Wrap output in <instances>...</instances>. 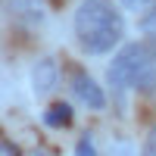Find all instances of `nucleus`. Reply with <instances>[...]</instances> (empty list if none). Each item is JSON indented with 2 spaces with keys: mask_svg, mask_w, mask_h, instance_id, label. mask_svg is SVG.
<instances>
[{
  "mask_svg": "<svg viewBox=\"0 0 156 156\" xmlns=\"http://www.w3.org/2000/svg\"><path fill=\"white\" fill-rule=\"evenodd\" d=\"M37 156H44V153H37Z\"/></svg>",
  "mask_w": 156,
  "mask_h": 156,
  "instance_id": "nucleus-10",
  "label": "nucleus"
},
{
  "mask_svg": "<svg viewBox=\"0 0 156 156\" xmlns=\"http://www.w3.org/2000/svg\"><path fill=\"white\" fill-rule=\"evenodd\" d=\"M44 122H47L50 128L69 125V122H72V106H69V103H53L50 109H44Z\"/></svg>",
  "mask_w": 156,
  "mask_h": 156,
  "instance_id": "nucleus-5",
  "label": "nucleus"
},
{
  "mask_svg": "<svg viewBox=\"0 0 156 156\" xmlns=\"http://www.w3.org/2000/svg\"><path fill=\"white\" fill-rule=\"evenodd\" d=\"M72 90H75V97L81 100V103H87V109H103V106H106V94H103V87L84 69H75L72 72Z\"/></svg>",
  "mask_w": 156,
  "mask_h": 156,
  "instance_id": "nucleus-3",
  "label": "nucleus"
},
{
  "mask_svg": "<svg viewBox=\"0 0 156 156\" xmlns=\"http://www.w3.org/2000/svg\"><path fill=\"white\" fill-rule=\"evenodd\" d=\"M140 156H156V125L150 128V134L144 140V150H140Z\"/></svg>",
  "mask_w": 156,
  "mask_h": 156,
  "instance_id": "nucleus-8",
  "label": "nucleus"
},
{
  "mask_svg": "<svg viewBox=\"0 0 156 156\" xmlns=\"http://www.w3.org/2000/svg\"><path fill=\"white\" fill-rule=\"evenodd\" d=\"M109 81L115 87H131L140 94L156 90V53L147 44H128L115 53L109 66Z\"/></svg>",
  "mask_w": 156,
  "mask_h": 156,
  "instance_id": "nucleus-2",
  "label": "nucleus"
},
{
  "mask_svg": "<svg viewBox=\"0 0 156 156\" xmlns=\"http://www.w3.org/2000/svg\"><path fill=\"white\" fill-rule=\"evenodd\" d=\"M122 6H125V9H131V12L147 16L150 9H156V0H122Z\"/></svg>",
  "mask_w": 156,
  "mask_h": 156,
  "instance_id": "nucleus-6",
  "label": "nucleus"
},
{
  "mask_svg": "<svg viewBox=\"0 0 156 156\" xmlns=\"http://www.w3.org/2000/svg\"><path fill=\"white\" fill-rule=\"evenodd\" d=\"M75 153H78V156H97L94 137H90V134H81V137H78V144H75Z\"/></svg>",
  "mask_w": 156,
  "mask_h": 156,
  "instance_id": "nucleus-7",
  "label": "nucleus"
},
{
  "mask_svg": "<svg viewBox=\"0 0 156 156\" xmlns=\"http://www.w3.org/2000/svg\"><path fill=\"white\" fill-rule=\"evenodd\" d=\"M0 150H3V156H19V150H16V147H12V144H9V140H6V137H3V140H0Z\"/></svg>",
  "mask_w": 156,
  "mask_h": 156,
  "instance_id": "nucleus-9",
  "label": "nucleus"
},
{
  "mask_svg": "<svg viewBox=\"0 0 156 156\" xmlns=\"http://www.w3.org/2000/svg\"><path fill=\"white\" fill-rule=\"evenodd\" d=\"M75 34L87 53H109L125 34V19L112 0H81L75 9Z\"/></svg>",
  "mask_w": 156,
  "mask_h": 156,
  "instance_id": "nucleus-1",
  "label": "nucleus"
},
{
  "mask_svg": "<svg viewBox=\"0 0 156 156\" xmlns=\"http://www.w3.org/2000/svg\"><path fill=\"white\" fill-rule=\"evenodd\" d=\"M59 84V69H56V62L53 59H41L37 66L31 69V87H34V94L37 97H47V94H53Z\"/></svg>",
  "mask_w": 156,
  "mask_h": 156,
  "instance_id": "nucleus-4",
  "label": "nucleus"
}]
</instances>
